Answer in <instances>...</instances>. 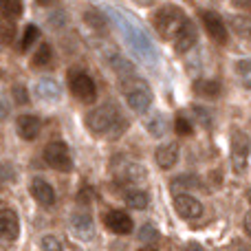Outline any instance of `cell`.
I'll list each match as a JSON object with an SVG mask.
<instances>
[{
  "instance_id": "1",
  "label": "cell",
  "mask_w": 251,
  "mask_h": 251,
  "mask_svg": "<svg viewBox=\"0 0 251 251\" xmlns=\"http://www.w3.org/2000/svg\"><path fill=\"white\" fill-rule=\"evenodd\" d=\"M86 126L97 137L119 139L124 134V130L128 128V122L122 117V113L117 110L115 104H104L100 108H95L93 113H88Z\"/></svg>"
},
{
  "instance_id": "2",
  "label": "cell",
  "mask_w": 251,
  "mask_h": 251,
  "mask_svg": "<svg viewBox=\"0 0 251 251\" xmlns=\"http://www.w3.org/2000/svg\"><path fill=\"white\" fill-rule=\"evenodd\" d=\"M185 22H187V18L181 7H176V4H163L154 16V29L163 40H174Z\"/></svg>"
},
{
  "instance_id": "3",
  "label": "cell",
  "mask_w": 251,
  "mask_h": 251,
  "mask_svg": "<svg viewBox=\"0 0 251 251\" xmlns=\"http://www.w3.org/2000/svg\"><path fill=\"white\" fill-rule=\"evenodd\" d=\"M122 88H124L126 101H128V106L134 110V113L141 115V113H146V110L150 108V104H152V93H150L148 84L143 82L141 77L132 75V77L124 79V82H122Z\"/></svg>"
},
{
  "instance_id": "4",
  "label": "cell",
  "mask_w": 251,
  "mask_h": 251,
  "mask_svg": "<svg viewBox=\"0 0 251 251\" xmlns=\"http://www.w3.org/2000/svg\"><path fill=\"white\" fill-rule=\"evenodd\" d=\"M124 33H126V40L128 44L132 47V51L137 53L139 57H146V60H152L154 53H152V42L150 38L146 35V31L139 29V25H134L128 16H124V25H122Z\"/></svg>"
},
{
  "instance_id": "5",
  "label": "cell",
  "mask_w": 251,
  "mask_h": 251,
  "mask_svg": "<svg viewBox=\"0 0 251 251\" xmlns=\"http://www.w3.org/2000/svg\"><path fill=\"white\" fill-rule=\"evenodd\" d=\"M71 79V93H73L75 97H77L79 101H84V104H93L97 97V86L95 82H93L91 75L82 73V71H73V73L69 75Z\"/></svg>"
},
{
  "instance_id": "6",
  "label": "cell",
  "mask_w": 251,
  "mask_h": 251,
  "mask_svg": "<svg viewBox=\"0 0 251 251\" xmlns=\"http://www.w3.org/2000/svg\"><path fill=\"white\" fill-rule=\"evenodd\" d=\"M44 161L57 172H71L73 170V159L69 154V148L62 141H53L44 148Z\"/></svg>"
},
{
  "instance_id": "7",
  "label": "cell",
  "mask_w": 251,
  "mask_h": 251,
  "mask_svg": "<svg viewBox=\"0 0 251 251\" xmlns=\"http://www.w3.org/2000/svg\"><path fill=\"white\" fill-rule=\"evenodd\" d=\"M247 163H249V141L240 130H234L231 134V168L236 174H245L247 172Z\"/></svg>"
},
{
  "instance_id": "8",
  "label": "cell",
  "mask_w": 251,
  "mask_h": 251,
  "mask_svg": "<svg viewBox=\"0 0 251 251\" xmlns=\"http://www.w3.org/2000/svg\"><path fill=\"white\" fill-rule=\"evenodd\" d=\"M201 20H203V26H205V31L209 33V38L216 40L218 44H227V25H225V20H223L218 13L203 11Z\"/></svg>"
},
{
  "instance_id": "9",
  "label": "cell",
  "mask_w": 251,
  "mask_h": 251,
  "mask_svg": "<svg viewBox=\"0 0 251 251\" xmlns=\"http://www.w3.org/2000/svg\"><path fill=\"white\" fill-rule=\"evenodd\" d=\"M174 209L181 214L187 221H194L203 214V205H201L199 199H194L192 194H176L174 196Z\"/></svg>"
},
{
  "instance_id": "10",
  "label": "cell",
  "mask_w": 251,
  "mask_h": 251,
  "mask_svg": "<svg viewBox=\"0 0 251 251\" xmlns=\"http://www.w3.org/2000/svg\"><path fill=\"white\" fill-rule=\"evenodd\" d=\"M29 192L42 207H53V205H55V190H53V185L49 181H44V178H33V181L29 183Z\"/></svg>"
},
{
  "instance_id": "11",
  "label": "cell",
  "mask_w": 251,
  "mask_h": 251,
  "mask_svg": "<svg viewBox=\"0 0 251 251\" xmlns=\"http://www.w3.org/2000/svg\"><path fill=\"white\" fill-rule=\"evenodd\" d=\"M196 42H199V31H196V26L187 20L185 25L181 26V31L176 33V38H174V51L187 53L196 47Z\"/></svg>"
},
{
  "instance_id": "12",
  "label": "cell",
  "mask_w": 251,
  "mask_h": 251,
  "mask_svg": "<svg viewBox=\"0 0 251 251\" xmlns=\"http://www.w3.org/2000/svg\"><path fill=\"white\" fill-rule=\"evenodd\" d=\"M104 223L113 234L122 236V234H130V231H132V218H130L126 212H122V209H113V212H108L106 218H104Z\"/></svg>"
},
{
  "instance_id": "13",
  "label": "cell",
  "mask_w": 251,
  "mask_h": 251,
  "mask_svg": "<svg viewBox=\"0 0 251 251\" xmlns=\"http://www.w3.org/2000/svg\"><path fill=\"white\" fill-rule=\"evenodd\" d=\"M0 234L4 240H16L20 234V223H18V214L13 209L4 207L0 212Z\"/></svg>"
},
{
  "instance_id": "14",
  "label": "cell",
  "mask_w": 251,
  "mask_h": 251,
  "mask_svg": "<svg viewBox=\"0 0 251 251\" xmlns=\"http://www.w3.org/2000/svg\"><path fill=\"white\" fill-rule=\"evenodd\" d=\"M154 161L161 170L174 168L178 161V146L176 143H163V146H159L154 152Z\"/></svg>"
},
{
  "instance_id": "15",
  "label": "cell",
  "mask_w": 251,
  "mask_h": 251,
  "mask_svg": "<svg viewBox=\"0 0 251 251\" xmlns=\"http://www.w3.org/2000/svg\"><path fill=\"white\" fill-rule=\"evenodd\" d=\"M40 130H42V122L35 115H20L18 117V132L25 141H33L40 134Z\"/></svg>"
},
{
  "instance_id": "16",
  "label": "cell",
  "mask_w": 251,
  "mask_h": 251,
  "mask_svg": "<svg viewBox=\"0 0 251 251\" xmlns=\"http://www.w3.org/2000/svg\"><path fill=\"white\" fill-rule=\"evenodd\" d=\"M71 227H73L75 236H79L82 240H91L95 236V225H93V218L88 214H73Z\"/></svg>"
},
{
  "instance_id": "17",
  "label": "cell",
  "mask_w": 251,
  "mask_h": 251,
  "mask_svg": "<svg viewBox=\"0 0 251 251\" xmlns=\"http://www.w3.org/2000/svg\"><path fill=\"white\" fill-rule=\"evenodd\" d=\"M35 95H38L40 100H44V101H57L60 100V95H62V88H60V84H57L55 79L42 77L38 82V86H35Z\"/></svg>"
},
{
  "instance_id": "18",
  "label": "cell",
  "mask_w": 251,
  "mask_h": 251,
  "mask_svg": "<svg viewBox=\"0 0 251 251\" xmlns=\"http://www.w3.org/2000/svg\"><path fill=\"white\" fill-rule=\"evenodd\" d=\"M119 178L122 181H130V183H137L139 178H146V170H143L141 163H134V161H124V165L117 170Z\"/></svg>"
},
{
  "instance_id": "19",
  "label": "cell",
  "mask_w": 251,
  "mask_h": 251,
  "mask_svg": "<svg viewBox=\"0 0 251 251\" xmlns=\"http://www.w3.org/2000/svg\"><path fill=\"white\" fill-rule=\"evenodd\" d=\"M170 187H172V192L181 194L183 190L201 187V181H199V176H194V174H178V176H174L172 181H170Z\"/></svg>"
},
{
  "instance_id": "20",
  "label": "cell",
  "mask_w": 251,
  "mask_h": 251,
  "mask_svg": "<svg viewBox=\"0 0 251 251\" xmlns=\"http://www.w3.org/2000/svg\"><path fill=\"white\" fill-rule=\"evenodd\" d=\"M196 93H199L201 97H209V100H216L218 95H221L223 86L218 79H199L196 82Z\"/></svg>"
},
{
  "instance_id": "21",
  "label": "cell",
  "mask_w": 251,
  "mask_h": 251,
  "mask_svg": "<svg viewBox=\"0 0 251 251\" xmlns=\"http://www.w3.org/2000/svg\"><path fill=\"white\" fill-rule=\"evenodd\" d=\"M84 25L91 26L93 31H97V33H104L106 31V18L101 11H97V9H88L86 13H84Z\"/></svg>"
},
{
  "instance_id": "22",
  "label": "cell",
  "mask_w": 251,
  "mask_h": 251,
  "mask_svg": "<svg viewBox=\"0 0 251 251\" xmlns=\"http://www.w3.org/2000/svg\"><path fill=\"white\" fill-rule=\"evenodd\" d=\"M126 203H128V207L132 209H146L148 203H150V199H148V194L143 190H128L124 194Z\"/></svg>"
},
{
  "instance_id": "23",
  "label": "cell",
  "mask_w": 251,
  "mask_h": 251,
  "mask_svg": "<svg viewBox=\"0 0 251 251\" xmlns=\"http://www.w3.org/2000/svg\"><path fill=\"white\" fill-rule=\"evenodd\" d=\"M229 25L240 38H251V18L245 16H231L229 18Z\"/></svg>"
},
{
  "instance_id": "24",
  "label": "cell",
  "mask_w": 251,
  "mask_h": 251,
  "mask_svg": "<svg viewBox=\"0 0 251 251\" xmlns=\"http://www.w3.org/2000/svg\"><path fill=\"white\" fill-rule=\"evenodd\" d=\"M146 126H148V132H150L152 137H163V134L168 132V122H165V117L161 113H156Z\"/></svg>"
},
{
  "instance_id": "25",
  "label": "cell",
  "mask_w": 251,
  "mask_h": 251,
  "mask_svg": "<svg viewBox=\"0 0 251 251\" xmlns=\"http://www.w3.org/2000/svg\"><path fill=\"white\" fill-rule=\"evenodd\" d=\"M53 62V51H51V47L49 44H40L38 47V51L33 53V66H49Z\"/></svg>"
},
{
  "instance_id": "26",
  "label": "cell",
  "mask_w": 251,
  "mask_h": 251,
  "mask_svg": "<svg viewBox=\"0 0 251 251\" xmlns=\"http://www.w3.org/2000/svg\"><path fill=\"white\" fill-rule=\"evenodd\" d=\"M40 38V29H38V25H26V29H25V35H22V40H20V51L25 53V51H29L31 47H33V42Z\"/></svg>"
},
{
  "instance_id": "27",
  "label": "cell",
  "mask_w": 251,
  "mask_h": 251,
  "mask_svg": "<svg viewBox=\"0 0 251 251\" xmlns=\"http://www.w3.org/2000/svg\"><path fill=\"white\" fill-rule=\"evenodd\" d=\"M22 13V0H2V16L7 20H18Z\"/></svg>"
},
{
  "instance_id": "28",
  "label": "cell",
  "mask_w": 251,
  "mask_h": 251,
  "mask_svg": "<svg viewBox=\"0 0 251 251\" xmlns=\"http://www.w3.org/2000/svg\"><path fill=\"white\" fill-rule=\"evenodd\" d=\"M236 73L240 77V84L245 88H251V60H238L236 62Z\"/></svg>"
},
{
  "instance_id": "29",
  "label": "cell",
  "mask_w": 251,
  "mask_h": 251,
  "mask_svg": "<svg viewBox=\"0 0 251 251\" xmlns=\"http://www.w3.org/2000/svg\"><path fill=\"white\" fill-rule=\"evenodd\" d=\"M40 247H42V251H64V247H62L60 238H55V236L47 234L42 236V240H40Z\"/></svg>"
},
{
  "instance_id": "30",
  "label": "cell",
  "mask_w": 251,
  "mask_h": 251,
  "mask_svg": "<svg viewBox=\"0 0 251 251\" xmlns=\"http://www.w3.org/2000/svg\"><path fill=\"white\" fill-rule=\"evenodd\" d=\"M192 113H194L196 122L203 126V128H209V126H212V115H209L207 108H203V106H192Z\"/></svg>"
},
{
  "instance_id": "31",
  "label": "cell",
  "mask_w": 251,
  "mask_h": 251,
  "mask_svg": "<svg viewBox=\"0 0 251 251\" xmlns=\"http://www.w3.org/2000/svg\"><path fill=\"white\" fill-rule=\"evenodd\" d=\"M139 238H141L143 243H154V240L159 238V231L152 225H143L141 229H139Z\"/></svg>"
},
{
  "instance_id": "32",
  "label": "cell",
  "mask_w": 251,
  "mask_h": 251,
  "mask_svg": "<svg viewBox=\"0 0 251 251\" xmlns=\"http://www.w3.org/2000/svg\"><path fill=\"white\" fill-rule=\"evenodd\" d=\"M13 100L18 101V104H29V93H26V88L25 86H20V84H18V86H13Z\"/></svg>"
},
{
  "instance_id": "33",
  "label": "cell",
  "mask_w": 251,
  "mask_h": 251,
  "mask_svg": "<svg viewBox=\"0 0 251 251\" xmlns=\"http://www.w3.org/2000/svg\"><path fill=\"white\" fill-rule=\"evenodd\" d=\"M174 130L185 137V134H192V124L187 122L185 117H176V122H174Z\"/></svg>"
},
{
  "instance_id": "34",
  "label": "cell",
  "mask_w": 251,
  "mask_h": 251,
  "mask_svg": "<svg viewBox=\"0 0 251 251\" xmlns=\"http://www.w3.org/2000/svg\"><path fill=\"white\" fill-rule=\"evenodd\" d=\"M13 31H16V26H11V25H7V26H4V29H2V40H4V42H11V35H13Z\"/></svg>"
},
{
  "instance_id": "35",
  "label": "cell",
  "mask_w": 251,
  "mask_h": 251,
  "mask_svg": "<svg viewBox=\"0 0 251 251\" xmlns=\"http://www.w3.org/2000/svg\"><path fill=\"white\" fill-rule=\"evenodd\" d=\"M91 196H93V192L88 190V187H84V190L79 192V203H88V201H91Z\"/></svg>"
},
{
  "instance_id": "36",
  "label": "cell",
  "mask_w": 251,
  "mask_h": 251,
  "mask_svg": "<svg viewBox=\"0 0 251 251\" xmlns=\"http://www.w3.org/2000/svg\"><path fill=\"white\" fill-rule=\"evenodd\" d=\"M181 251H207V249H203L199 243H187V245H185V247H183Z\"/></svg>"
},
{
  "instance_id": "37",
  "label": "cell",
  "mask_w": 251,
  "mask_h": 251,
  "mask_svg": "<svg viewBox=\"0 0 251 251\" xmlns=\"http://www.w3.org/2000/svg\"><path fill=\"white\" fill-rule=\"evenodd\" d=\"M243 225H245V231L249 234V238H251V212L249 214H245V221H243Z\"/></svg>"
},
{
  "instance_id": "38",
  "label": "cell",
  "mask_w": 251,
  "mask_h": 251,
  "mask_svg": "<svg viewBox=\"0 0 251 251\" xmlns=\"http://www.w3.org/2000/svg\"><path fill=\"white\" fill-rule=\"evenodd\" d=\"M134 2H137L139 7H152V4H154V0H134Z\"/></svg>"
},
{
  "instance_id": "39",
  "label": "cell",
  "mask_w": 251,
  "mask_h": 251,
  "mask_svg": "<svg viewBox=\"0 0 251 251\" xmlns=\"http://www.w3.org/2000/svg\"><path fill=\"white\" fill-rule=\"evenodd\" d=\"M234 4H238V7H249L251 0H234Z\"/></svg>"
},
{
  "instance_id": "40",
  "label": "cell",
  "mask_w": 251,
  "mask_h": 251,
  "mask_svg": "<svg viewBox=\"0 0 251 251\" xmlns=\"http://www.w3.org/2000/svg\"><path fill=\"white\" fill-rule=\"evenodd\" d=\"M35 2H38V4H42V7H49V4H53V2H55V0H35Z\"/></svg>"
},
{
  "instance_id": "41",
  "label": "cell",
  "mask_w": 251,
  "mask_h": 251,
  "mask_svg": "<svg viewBox=\"0 0 251 251\" xmlns=\"http://www.w3.org/2000/svg\"><path fill=\"white\" fill-rule=\"evenodd\" d=\"M139 251H156L154 247H143V249H139Z\"/></svg>"
}]
</instances>
